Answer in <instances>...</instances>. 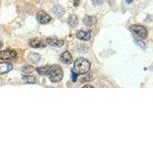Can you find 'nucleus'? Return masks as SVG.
Masks as SVG:
<instances>
[{
	"instance_id": "nucleus-1",
	"label": "nucleus",
	"mask_w": 153,
	"mask_h": 153,
	"mask_svg": "<svg viewBox=\"0 0 153 153\" xmlns=\"http://www.w3.org/2000/svg\"><path fill=\"white\" fill-rule=\"evenodd\" d=\"M91 69V63L84 57H80L74 64V71L77 74H84Z\"/></svg>"
},
{
	"instance_id": "nucleus-2",
	"label": "nucleus",
	"mask_w": 153,
	"mask_h": 153,
	"mask_svg": "<svg viewBox=\"0 0 153 153\" xmlns=\"http://www.w3.org/2000/svg\"><path fill=\"white\" fill-rule=\"evenodd\" d=\"M49 79L52 82H59L63 78V71L61 68L58 65H51L49 67L48 73Z\"/></svg>"
},
{
	"instance_id": "nucleus-3",
	"label": "nucleus",
	"mask_w": 153,
	"mask_h": 153,
	"mask_svg": "<svg viewBox=\"0 0 153 153\" xmlns=\"http://www.w3.org/2000/svg\"><path fill=\"white\" fill-rule=\"evenodd\" d=\"M130 31L133 35L139 38H145L147 36V30L146 28L139 25H135L130 27Z\"/></svg>"
},
{
	"instance_id": "nucleus-4",
	"label": "nucleus",
	"mask_w": 153,
	"mask_h": 153,
	"mask_svg": "<svg viewBox=\"0 0 153 153\" xmlns=\"http://www.w3.org/2000/svg\"><path fill=\"white\" fill-rule=\"evenodd\" d=\"M16 57H17V53L15 51L5 50L0 52V58L5 61L16 59Z\"/></svg>"
},
{
	"instance_id": "nucleus-5",
	"label": "nucleus",
	"mask_w": 153,
	"mask_h": 153,
	"mask_svg": "<svg viewBox=\"0 0 153 153\" xmlns=\"http://www.w3.org/2000/svg\"><path fill=\"white\" fill-rule=\"evenodd\" d=\"M37 21L40 24L45 25L51 21V17L45 12H39L36 15Z\"/></svg>"
},
{
	"instance_id": "nucleus-6",
	"label": "nucleus",
	"mask_w": 153,
	"mask_h": 153,
	"mask_svg": "<svg viewBox=\"0 0 153 153\" xmlns=\"http://www.w3.org/2000/svg\"><path fill=\"white\" fill-rule=\"evenodd\" d=\"M47 44H48L49 45L52 46V47H56V48H60L62 47L64 45V41L61 40V39H57V38H47L46 40Z\"/></svg>"
},
{
	"instance_id": "nucleus-7",
	"label": "nucleus",
	"mask_w": 153,
	"mask_h": 153,
	"mask_svg": "<svg viewBox=\"0 0 153 153\" xmlns=\"http://www.w3.org/2000/svg\"><path fill=\"white\" fill-rule=\"evenodd\" d=\"M30 46L35 48H42L46 47V43L42 39L39 38H35V39H31L30 41Z\"/></svg>"
},
{
	"instance_id": "nucleus-8",
	"label": "nucleus",
	"mask_w": 153,
	"mask_h": 153,
	"mask_svg": "<svg viewBox=\"0 0 153 153\" xmlns=\"http://www.w3.org/2000/svg\"><path fill=\"white\" fill-rule=\"evenodd\" d=\"M12 65L10 63H2L0 64V74L8 73L12 69Z\"/></svg>"
},
{
	"instance_id": "nucleus-9",
	"label": "nucleus",
	"mask_w": 153,
	"mask_h": 153,
	"mask_svg": "<svg viewBox=\"0 0 153 153\" xmlns=\"http://www.w3.org/2000/svg\"><path fill=\"white\" fill-rule=\"evenodd\" d=\"M76 37L77 38L82 41H89L91 39V34L88 31H79L76 32Z\"/></svg>"
},
{
	"instance_id": "nucleus-10",
	"label": "nucleus",
	"mask_w": 153,
	"mask_h": 153,
	"mask_svg": "<svg viewBox=\"0 0 153 153\" xmlns=\"http://www.w3.org/2000/svg\"><path fill=\"white\" fill-rule=\"evenodd\" d=\"M96 22H97V19L94 16H86L84 19V24L87 27L93 26L96 24Z\"/></svg>"
},
{
	"instance_id": "nucleus-11",
	"label": "nucleus",
	"mask_w": 153,
	"mask_h": 153,
	"mask_svg": "<svg viewBox=\"0 0 153 153\" xmlns=\"http://www.w3.org/2000/svg\"><path fill=\"white\" fill-rule=\"evenodd\" d=\"M61 61L65 65H71L72 62V57L68 51H65L61 57Z\"/></svg>"
},
{
	"instance_id": "nucleus-12",
	"label": "nucleus",
	"mask_w": 153,
	"mask_h": 153,
	"mask_svg": "<svg viewBox=\"0 0 153 153\" xmlns=\"http://www.w3.org/2000/svg\"><path fill=\"white\" fill-rule=\"evenodd\" d=\"M68 23L69 24V25L71 28H74L77 25V23H78V21H77V18L75 15L71 14L69 16L68 19Z\"/></svg>"
},
{
	"instance_id": "nucleus-13",
	"label": "nucleus",
	"mask_w": 153,
	"mask_h": 153,
	"mask_svg": "<svg viewBox=\"0 0 153 153\" xmlns=\"http://www.w3.org/2000/svg\"><path fill=\"white\" fill-rule=\"evenodd\" d=\"M53 12H54V14L56 16H57L58 17H61L65 15V11L64 9V8L60 6V5H54V8H53Z\"/></svg>"
},
{
	"instance_id": "nucleus-14",
	"label": "nucleus",
	"mask_w": 153,
	"mask_h": 153,
	"mask_svg": "<svg viewBox=\"0 0 153 153\" xmlns=\"http://www.w3.org/2000/svg\"><path fill=\"white\" fill-rule=\"evenodd\" d=\"M28 58L30 61L33 63H38L41 60V56L37 53L31 52L28 54Z\"/></svg>"
},
{
	"instance_id": "nucleus-15",
	"label": "nucleus",
	"mask_w": 153,
	"mask_h": 153,
	"mask_svg": "<svg viewBox=\"0 0 153 153\" xmlns=\"http://www.w3.org/2000/svg\"><path fill=\"white\" fill-rule=\"evenodd\" d=\"M23 80H24L26 84H35L36 82V79H35V76H24L22 77Z\"/></svg>"
},
{
	"instance_id": "nucleus-16",
	"label": "nucleus",
	"mask_w": 153,
	"mask_h": 153,
	"mask_svg": "<svg viewBox=\"0 0 153 153\" xmlns=\"http://www.w3.org/2000/svg\"><path fill=\"white\" fill-rule=\"evenodd\" d=\"M49 67L50 66H45V67H42V68H37V71L39 74L41 75H47L48 73V70Z\"/></svg>"
},
{
	"instance_id": "nucleus-17",
	"label": "nucleus",
	"mask_w": 153,
	"mask_h": 153,
	"mask_svg": "<svg viewBox=\"0 0 153 153\" xmlns=\"http://www.w3.org/2000/svg\"><path fill=\"white\" fill-rule=\"evenodd\" d=\"M22 71L25 74H31L34 71V68L31 65H26V66L22 67Z\"/></svg>"
},
{
	"instance_id": "nucleus-18",
	"label": "nucleus",
	"mask_w": 153,
	"mask_h": 153,
	"mask_svg": "<svg viewBox=\"0 0 153 153\" xmlns=\"http://www.w3.org/2000/svg\"><path fill=\"white\" fill-rule=\"evenodd\" d=\"M135 43L136 44V45L139 46L140 48L145 49L146 48V45H145L144 42L143 41H141L140 39H138V38H135V40H134Z\"/></svg>"
},
{
	"instance_id": "nucleus-19",
	"label": "nucleus",
	"mask_w": 153,
	"mask_h": 153,
	"mask_svg": "<svg viewBox=\"0 0 153 153\" xmlns=\"http://www.w3.org/2000/svg\"><path fill=\"white\" fill-rule=\"evenodd\" d=\"M76 78H77V74L75 73L74 71H72L71 74V80L73 82H76Z\"/></svg>"
},
{
	"instance_id": "nucleus-20",
	"label": "nucleus",
	"mask_w": 153,
	"mask_h": 153,
	"mask_svg": "<svg viewBox=\"0 0 153 153\" xmlns=\"http://www.w3.org/2000/svg\"><path fill=\"white\" fill-rule=\"evenodd\" d=\"M79 2H80V0H74V2L75 6H77V5H78Z\"/></svg>"
},
{
	"instance_id": "nucleus-21",
	"label": "nucleus",
	"mask_w": 153,
	"mask_h": 153,
	"mask_svg": "<svg viewBox=\"0 0 153 153\" xmlns=\"http://www.w3.org/2000/svg\"><path fill=\"white\" fill-rule=\"evenodd\" d=\"M132 1H133V0H126V2L127 3H128V4H130V3H132Z\"/></svg>"
},
{
	"instance_id": "nucleus-22",
	"label": "nucleus",
	"mask_w": 153,
	"mask_h": 153,
	"mask_svg": "<svg viewBox=\"0 0 153 153\" xmlns=\"http://www.w3.org/2000/svg\"><path fill=\"white\" fill-rule=\"evenodd\" d=\"M84 87H90V88H92V87H94L91 85H85V86H84Z\"/></svg>"
},
{
	"instance_id": "nucleus-23",
	"label": "nucleus",
	"mask_w": 153,
	"mask_h": 153,
	"mask_svg": "<svg viewBox=\"0 0 153 153\" xmlns=\"http://www.w3.org/2000/svg\"><path fill=\"white\" fill-rule=\"evenodd\" d=\"M2 47V42H1V41H0V48Z\"/></svg>"
}]
</instances>
